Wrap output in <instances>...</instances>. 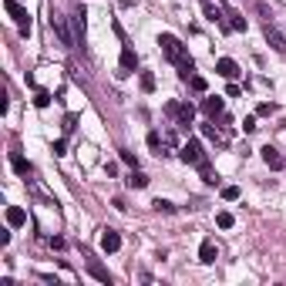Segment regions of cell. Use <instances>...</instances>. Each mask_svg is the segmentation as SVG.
<instances>
[{
  "mask_svg": "<svg viewBox=\"0 0 286 286\" xmlns=\"http://www.w3.org/2000/svg\"><path fill=\"white\" fill-rule=\"evenodd\" d=\"M158 47H162V54H165L175 67H182V64H188V61H192V57H188V51H185V44L178 41L175 34H158Z\"/></svg>",
  "mask_w": 286,
  "mask_h": 286,
  "instance_id": "1",
  "label": "cell"
},
{
  "mask_svg": "<svg viewBox=\"0 0 286 286\" xmlns=\"http://www.w3.org/2000/svg\"><path fill=\"white\" fill-rule=\"evenodd\" d=\"M165 115L172 121H175L178 128H182V132H188V128H192V121H196V105H178V101H168L165 105Z\"/></svg>",
  "mask_w": 286,
  "mask_h": 286,
  "instance_id": "2",
  "label": "cell"
},
{
  "mask_svg": "<svg viewBox=\"0 0 286 286\" xmlns=\"http://www.w3.org/2000/svg\"><path fill=\"white\" fill-rule=\"evenodd\" d=\"M178 158H182L185 165H202V162H209V158H206V152H202V145H199L196 138H188V142L178 148Z\"/></svg>",
  "mask_w": 286,
  "mask_h": 286,
  "instance_id": "3",
  "label": "cell"
},
{
  "mask_svg": "<svg viewBox=\"0 0 286 286\" xmlns=\"http://www.w3.org/2000/svg\"><path fill=\"white\" fill-rule=\"evenodd\" d=\"M4 7H7V14H11L14 21H17V27H21V34L27 37V34H31V14H27V7H21L17 0H7Z\"/></svg>",
  "mask_w": 286,
  "mask_h": 286,
  "instance_id": "4",
  "label": "cell"
},
{
  "mask_svg": "<svg viewBox=\"0 0 286 286\" xmlns=\"http://www.w3.org/2000/svg\"><path fill=\"white\" fill-rule=\"evenodd\" d=\"M263 34H266V41H269V47H273V51H279V54H286V34L279 31V27H276L273 21H266Z\"/></svg>",
  "mask_w": 286,
  "mask_h": 286,
  "instance_id": "5",
  "label": "cell"
},
{
  "mask_svg": "<svg viewBox=\"0 0 286 286\" xmlns=\"http://www.w3.org/2000/svg\"><path fill=\"white\" fill-rule=\"evenodd\" d=\"M259 155H263V162L273 168V172H279V168L286 165V158L279 155V148H273V145H263V148H259Z\"/></svg>",
  "mask_w": 286,
  "mask_h": 286,
  "instance_id": "6",
  "label": "cell"
},
{
  "mask_svg": "<svg viewBox=\"0 0 286 286\" xmlns=\"http://www.w3.org/2000/svg\"><path fill=\"white\" fill-rule=\"evenodd\" d=\"M222 111H226V101H222L219 94H209V98L202 101V115H206V118H212V121H216V118L222 115Z\"/></svg>",
  "mask_w": 286,
  "mask_h": 286,
  "instance_id": "7",
  "label": "cell"
},
{
  "mask_svg": "<svg viewBox=\"0 0 286 286\" xmlns=\"http://www.w3.org/2000/svg\"><path fill=\"white\" fill-rule=\"evenodd\" d=\"M84 17H88L84 4H77L74 14H71V24H74V44H81V41H84Z\"/></svg>",
  "mask_w": 286,
  "mask_h": 286,
  "instance_id": "8",
  "label": "cell"
},
{
  "mask_svg": "<svg viewBox=\"0 0 286 286\" xmlns=\"http://www.w3.org/2000/svg\"><path fill=\"white\" fill-rule=\"evenodd\" d=\"M51 31L57 34V41H61L64 47H71V44H74V37L67 34V24H64V17H61V14H54V17H51Z\"/></svg>",
  "mask_w": 286,
  "mask_h": 286,
  "instance_id": "9",
  "label": "cell"
},
{
  "mask_svg": "<svg viewBox=\"0 0 286 286\" xmlns=\"http://www.w3.org/2000/svg\"><path fill=\"white\" fill-rule=\"evenodd\" d=\"M132 71H138V57H135L132 47H121V67H118V74H121V77H128Z\"/></svg>",
  "mask_w": 286,
  "mask_h": 286,
  "instance_id": "10",
  "label": "cell"
},
{
  "mask_svg": "<svg viewBox=\"0 0 286 286\" xmlns=\"http://www.w3.org/2000/svg\"><path fill=\"white\" fill-rule=\"evenodd\" d=\"M222 17H226V31H246L249 24H246V17H242L239 11H232V7H226L222 11Z\"/></svg>",
  "mask_w": 286,
  "mask_h": 286,
  "instance_id": "11",
  "label": "cell"
},
{
  "mask_svg": "<svg viewBox=\"0 0 286 286\" xmlns=\"http://www.w3.org/2000/svg\"><path fill=\"white\" fill-rule=\"evenodd\" d=\"M216 71H219L222 77H229V81H236V77L242 74V71H239V64H236L232 57H219V61H216Z\"/></svg>",
  "mask_w": 286,
  "mask_h": 286,
  "instance_id": "12",
  "label": "cell"
},
{
  "mask_svg": "<svg viewBox=\"0 0 286 286\" xmlns=\"http://www.w3.org/2000/svg\"><path fill=\"white\" fill-rule=\"evenodd\" d=\"M4 216H7V226H11V229L27 226V212H24L21 206H7V212H4Z\"/></svg>",
  "mask_w": 286,
  "mask_h": 286,
  "instance_id": "13",
  "label": "cell"
},
{
  "mask_svg": "<svg viewBox=\"0 0 286 286\" xmlns=\"http://www.w3.org/2000/svg\"><path fill=\"white\" fill-rule=\"evenodd\" d=\"M101 249H105V253H118L121 249V236L115 229H105L101 232Z\"/></svg>",
  "mask_w": 286,
  "mask_h": 286,
  "instance_id": "14",
  "label": "cell"
},
{
  "mask_svg": "<svg viewBox=\"0 0 286 286\" xmlns=\"http://www.w3.org/2000/svg\"><path fill=\"white\" fill-rule=\"evenodd\" d=\"M216 256H219V249H216L212 239H206L202 246H199V259H202V263H216Z\"/></svg>",
  "mask_w": 286,
  "mask_h": 286,
  "instance_id": "15",
  "label": "cell"
},
{
  "mask_svg": "<svg viewBox=\"0 0 286 286\" xmlns=\"http://www.w3.org/2000/svg\"><path fill=\"white\" fill-rule=\"evenodd\" d=\"M11 165H14V172H17V175H24V178H27V175L34 172V168H31V162H27L24 155H17V152L11 155Z\"/></svg>",
  "mask_w": 286,
  "mask_h": 286,
  "instance_id": "16",
  "label": "cell"
},
{
  "mask_svg": "<svg viewBox=\"0 0 286 286\" xmlns=\"http://www.w3.org/2000/svg\"><path fill=\"white\" fill-rule=\"evenodd\" d=\"M152 209H155V212H162V216H175L178 206H175V202H168V199H155Z\"/></svg>",
  "mask_w": 286,
  "mask_h": 286,
  "instance_id": "17",
  "label": "cell"
},
{
  "mask_svg": "<svg viewBox=\"0 0 286 286\" xmlns=\"http://www.w3.org/2000/svg\"><path fill=\"white\" fill-rule=\"evenodd\" d=\"M202 135H206V138H212V142H219L222 145V132H219V125H216V121H206V125H202Z\"/></svg>",
  "mask_w": 286,
  "mask_h": 286,
  "instance_id": "18",
  "label": "cell"
},
{
  "mask_svg": "<svg viewBox=\"0 0 286 286\" xmlns=\"http://www.w3.org/2000/svg\"><path fill=\"white\" fill-rule=\"evenodd\" d=\"M88 273L98 279V283H111V273L105 269V266H98V263H88Z\"/></svg>",
  "mask_w": 286,
  "mask_h": 286,
  "instance_id": "19",
  "label": "cell"
},
{
  "mask_svg": "<svg viewBox=\"0 0 286 286\" xmlns=\"http://www.w3.org/2000/svg\"><path fill=\"white\" fill-rule=\"evenodd\" d=\"M188 88L196 91V94H206V91H209V81H206V77H199V74H192V77H188Z\"/></svg>",
  "mask_w": 286,
  "mask_h": 286,
  "instance_id": "20",
  "label": "cell"
},
{
  "mask_svg": "<svg viewBox=\"0 0 286 286\" xmlns=\"http://www.w3.org/2000/svg\"><path fill=\"white\" fill-rule=\"evenodd\" d=\"M199 172H202V182H206V185H216V182H219V175L209 168V162H202V165H199Z\"/></svg>",
  "mask_w": 286,
  "mask_h": 286,
  "instance_id": "21",
  "label": "cell"
},
{
  "mask_svg": "<svg viewBox=\"0 0 286 286\" xmlns=\"http://www.w3.org/2000/svg\"><path fill=\"white\" fill-rule=\"evenodd\" d=\"M216 226H219V229H232V226H236V216H232V212H219V216H216Z\"/></svg>",
  "mask_w": 286,
  "mask_h": 286,
  "instance_id": "22",
  "label": "cell"
},
{
  "mask_svg": "<svg viewBox=\"0 0 286 286\" xmlns=\"http://www.w3.org/2000/svg\"><path fill=\"white\" fill-rule=\"evenodd\" d=\"M34 105H37V108H47V105H51V91L37 88V91H34Z\"/></svg>",
  "mask_w": 286,
  "mask_h": 286,
  "instance_id": "23",
  "label": "cell"
},
{
  "mask_svg": "<svg viewBox=\"0 0 286 286\" xmlns=\"http://www.w3.org/2000/svg\"><path fill=\"white\" fill-rule=\"evenodd\" d=\"M128 185L132 188H145L148 185V175H145V172H132V175H128Z\"/></svg>",
  "mask_w": 286,
  "mask_h": 286,
  "instance_id": "24",
  "label": "cell"
},
{
  "mask_svg": "<svg viewBox=\"0 0 286 286\" xmlns=\"http://www.w3.org/2000/svg\"><path fill=\"white\" fill-rule=\"evenodd\" d=\"M142 91H145V94H152V91H155V74H152V71H142Z\"/></svg>",
  "mask_w": 286,
  "mask_h": 286,
  "instance_id": "25",
  "label": "cell"
},
{
  "mask_svg": "<svg viewBox=\"0 0 286 286\" xmlns=\"http://www.w3.org/2000/svg\"><path fill=\"white\" fill-rule=\"evenodd\" d=\"M239 196H242L239 185H226V188H222V199H226V202H236Z\"/></svg>",
  "mask_w": 286,
  "mask_h": 286,
  "instance_id": "26",
  "label": "cell"
},
{
  "mask_svg": "<svg viewBox=\"0 0 286 286\" xmlns=\"http://www.w3.org/2000/svg\"><path fill=\"white\" fill-rule=\"evenodd\" d=\"M162 142H165V138L158 132H148V148H162Z\"/></svg>",
  "mask_w": 286,
  "mask_h": 286,
  "instance_id": "27",
  "label": "cell"
},
{
  "mask_svg": "<svg viewBox=\"0 0 286 286\" xmlns=\"http://www.w3.org/2000/svg\"><path fill=\"white\" fill-rule=\"evenodd\" d=\"M118 158H121V162H125V165H132V168H138V158H135V155H132V152H121V155H118Z\"/></svg>",
  "mask_w": 286,
  "mask_h": 286,
  "instance_id": "28",
  "label": "cell"
},
{
  "mask_svg": "<svg viewBox=\"0 0 286 286\" xmlns=\"http://www.w3.org/2000/svg\"><path fill=\"white\" fill-rule=\"evenodd\" d=\"M273 111H276V105H273V101H263V105L256 108V115H273Z\"/></svg>",
  "mask_w": 286,
  "mask_h": 286,
  "instance_id": "29",
  "label": "cell"
},
{
  "mask_svg": "<svg viewBox=\"0 0 286 286\" xmlns=\"http://www.w3.org/2000/svg\"><path fill=\"white\" fill-rule=\"evenodd\" d=\"M74 125H77V115H74V111L64 115V132H74Z\"/></svg>",
  "mask_w": 286,
  "mask_h": 286,
  "instance_id": "30",
  "label": "cell"
},
{
  "mask_svg": "<svg viewBox=\"0 0 286 286\" xmlns=\"http://www.w3.org/2000/svg\"><path fill=\"white\" fill-rule=\"evenodd\" d=\"M242 132H256V118L249 115V118H242Z\"/></svg>",
  "mask_w": 286,
  "mask_h": 286,
  "instance_id": "31",
  "label": "cell"
},
{
  "mask_svg": "<svg viewBox=\"0 0 286 286\" xmlns=\"http://www.w3.org/2000/svg\"><path fill=\"white\" fill-rule=\"evenodd\" d=\"M67 152V142H64V138H57V142H54V155H64Z\"/></svg>",
  "mask_w": 286,
  "mask_h": 286,
  "instance_id": "32",
  "label": "cell"
},
{
  "mask_svg": "<svg viewBox=\"0 0 286 286\" xmlns=\"http://www.w3.org/2000/svg\"><path fill=\"white\" fill-rule=\"evenodd\" d=\"M64 246H67V242L61 239V236H54V239H51V249H57V253H61V249H64Z\"/></svg>",
  "mask_w": 286,
  "mask_h": 286,
  "instance_id": "33",
  "label": "cell"
},
{
  "mask_svg": "<svg viewBox=\"0 0 286 286\" xmlns=\"http://www.w3.org/2000/svg\"><path fill=\"white\" fill-rule=\"evenodd\" d=\"M105 175H118V165L115 162H105Z\"/></svg>",
  "mask_w": 286,
  "mask_h": 286,
  "instance_id": "34",
  "label": "cell"
}]
</instances>
